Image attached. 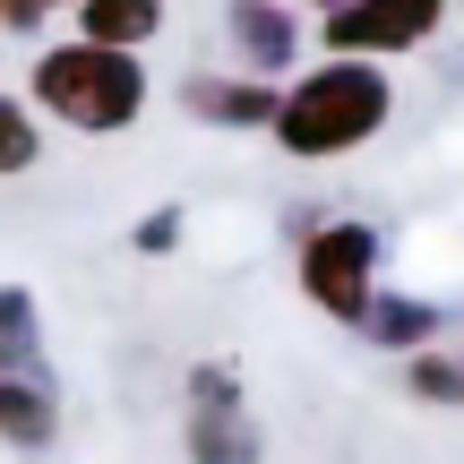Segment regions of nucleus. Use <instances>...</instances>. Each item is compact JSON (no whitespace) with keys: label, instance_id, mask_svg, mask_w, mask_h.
I'll list each match as a JSON object with an SVG mask.
<instances>
[{"label":"nucleus","instance_id":"nucleus-13","mask_svg":"<svg viewBox=\"0 0 464 464\" xmlns=\"http://www.w3.org/2000/svg\"><path fill=\"white\" fill-rule=\"evenodd\" d=\"M34 164V121L26 103H0V172H26Z\"/></svg>","mask_w":464,"mask_h":464},{"label":"nucleus","instance_id":"nucleus-4","mask_svg":"<svg viewBox=\"0 0 464 464\" xmlns=\"http://www.w3.org/2000/svg\"><path fill=\"white\" fill-rule=\"evenodd\" d=\"M448 17V0H353L327 17L335 61H379V52H413L430 44V26Z\"/></svg>","mask_w":464,"mask_h":464},{"label":"nucleus","instance_id":"nucleus-3","mask_svg":"<svg viewBox=\"0 0 464 464\" xmlns=\"http://www.w3.org/2000/svg\"><path fill=\"white\" fill-rule=\"evenodd\" d=\"M370 266H379V232L370 224H327L301 241V293L327 318H370Z\"/></svg>","mask_w":464,"mask_h":464},{"label":"nucleus","instance_id":"nucleus-7","mask_svg":"<svg viewBox=\"0 0 464 464\" xmlns=\"http://www.w3.org/2000/svg\"><path fill=\"white\" fill-rule=\"evenodd\" d=\"M78 26H86V44L130 52V44H147L164 26V0H78Z\"/></svg>","mask_w":464,"mask_h":464},{"label":"nucleus","instance_id":"nucleus-2","mask_svg":"<svg viewBox=\"0 0 464 464\" xmlns=\"http://www.w3.org/2000/svg\"><path fill=\"white\" fill-rule=\"evenodd\" d=\"M34 103L61 112L69 130H130L138 103H147V69H138V52L61 44L34 61Z\"/></svg>","mask_w":464,"mask_h":464},{"label":"nucleus","instance_id":"nucleus-9","mask_svg":"<svg viewBox=\"0 0 464 464\" xmlns=\"http://www.w3.org/2000/svg\"><path fill=\"white\" fill-rule=\"evenodd\" d=\"M284 95H266V86H224V78H189V112L207 121H232V130H249V121H276Z\"/></svg>","mask_w":464,"mask_h":464},{"label":"nucleus","instance_id":"nucleus-14","mask_svg":"<svg viewBox=\"0 0 464 464\" xmlns=\"http://www.w3.org/2000/svg\"><path fill=\"white\" fill-rule=\"evenodd\" d=\"M172 232H181V216H147V224H138V249H147V258H164Z\"/></svg>","mask_w":464,"mask_h":464},{"label":"nucleus","instance_id":"nucleus-11","mask_svg":"<svg viewBox=\"0 0 464 464\" xmlns=\"http://www.w3.org/2000/svg\"><path fill=\"white\" fill-rule=\"evenodd\" d=\"M26 362H34V301L0 293V379H17Z\"/></svg>","mask_w":464,"mask_h":464},{"label":"nucleus","instance_id":"nucleus-12","mask_svg":"<svg viewBox=\"0 0 464 464\" xmlns=\"http://www.w3.org/2000/svg\"><path fill=\"white\" fill-rule=\"evenodd\" d=\"M413 396L421 404H464V362L456 353H421L413 362Z\"/></svg>","mask_w":464,"mask_h":464},{"label":"nucleus","instance_id":"nucleus-1","mask_svg":"<svg viewBox=\"0 0 464 464\" xmlns=\"http://www.w3.org/2000/svg\"><path fill=\"white\" fill-rule=\"evenodd\" d=\"M387 112H396V86L379 78V61H327L276 103V147L284 155H344L362 138H379Z\"/></svg>","mask_w":464,"mask_h":464},{"label":"nucleus","instance_id":"nucleus-5","mask_svg":"<svg viewBox=\"0 0 464 464\" xmlns=\"http://www.w3.org/2000/svg\"><path fill=\"white\" fill-rule=\"evenodd\" d=\"M198 413H189V456L198 464H258V439H249V421H241V396H232V379L224 370H198Z\"/></svg>","mask_w":464,"mask_h":464},{"label":"nucleus","instance_id":"nucleus-8","mask_svg":"<svg viewBox=\"0 0 464 464\" xmlns=\"http://www.w3.org/2000/svg\"><path fill=\"white\" fill-rule=\"evenodd\" d=\"M0 439L9 448H52V396L34 379H0Z\"/></svg>","mask_w":464,"mask_h":464},{"label":"nucleus","instance_id":"nucleus-10","mask_svg":"<svg viewBox=\"0 0 464 464\" xmlns=\"http://www.w3.org/2000/svg\"><path fill=\"white\" fill-rule=\"evenodd\" d=\"M379 344H430L439 335V310L430 301H370V318H362Z\"/></svg>","mask_w":464,"mask_h":464},{"label":"nucleus","instance_id":"nucleus-6","mask_svg":"<svg viewBox=\"0 0 464 464\" xmlns=\"http://www.w3.org/2000/svg\"><path fill=\"white\" fill-rule=\"evenodd\" d=\"M232 44H241L249 69H284L301 34H293V17H284L276 0H232Z\"/></svg>","mask_w":464,"mask_h":464},{"label":"nucleus","instance_id":"nucleus-15","mask_svg":"<svg viewBox=\"0 0 464 464\" xmlns=\"http://www.w3.org/2000/svg\"><path fill=\"white\" fill-rule=\"evenodd\" d=\"M52 9H61V0H0V17H17V26H44Z\"/></svg>","mask_w":464,"mask_h":464},{"label":"nucleus","instance_id":"nucleus-16","mask_svg":"<svg viewBox=\"0 0 464 464\" xmlns=\"http://www.w3.org/2000/svg\"><path fill=\"white\" fill-rule=\"evenodd\" d=\"M318 9H327V17H335V9H353V0H318Z\"/></svg>","mask_w":464,"mask_h":464}]
</instances>
